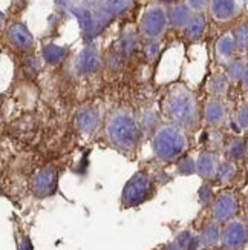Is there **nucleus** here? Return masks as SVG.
<instances>
[{"label":"nucleus","instance_id":"obj_4","mask_svg":"<svg viewBox=\"0 0 248 250\" xmlns=\"http://www.w3.org/2000/svg\"><path fill=\"white\" fill-rule=\"evenodd\" d=\"M210 241H214L216 240V235H214V229H209V232H207V235H206Z\"/></svg>","mask_w":248,"mask_h":250},{"label":"nucleus","instance_id":"obj_3","mask_svg":"<svg viewBox=\"0 0 248 250\" xmlns=\"http://www.w3.org/2000/svg\"><path fill=\"white\" fill-rule=\"evenodd\" d=\"M146 190H147V181L144 178H141V177H136L126 190V200H129V203H131V204L138 203L139 200L143 198V195L146 193Z\"/></svg>","mask_w":248,"mask_h":250},{"label":"nucleus","instance_id":"obj_2","mask_svg":"<svg viewBox=\"0 0 248 250\" xmlns=\"http://www.w3.org/2000/svg\"><path fill=\"white\" fill-rule=\"evenodd\" d=\"M236 212V203L230 197V195H222L218 200L216 206H214V215L218 216L219 220H227Z\"/></svg>","mask_w":248,"mask_h":250},{"label":"nucleus","instance_id":"obj_1","mask_svg":"<svg viewBox=\"0 0 248 250\" xmlns=\"http://www.w3.org/2000/svg\"><path fill=\"white\" fill-rule=\"evenodd\" d=\"M244 243H245L244 226L239 223L229 226V229L225 230V235H224V244L229 249H239Z\"/></svg>","mask_w":248,"mask_h":250}]
</instances>
